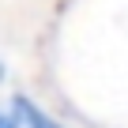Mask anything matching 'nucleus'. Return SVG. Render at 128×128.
<instances>
[{
  "label": "nucleus",
  "mask_w": 128,
  "mask_h": 128,
  "mask_svg": "<svg viewBox=\"0 0 128 128\" xmlns=\"http://www.w3.org/2000/svg\"><path fill=\"white\" fill-rule=\"evenodd\" d=\"M12 109H15V117H19V124L23 128H64L53 113H45L34 98H26V94H19L15 102H12Z\"/></svg>",
  "instance_id": "f257e3e1"
},
{
  "label": "nucleus",
  "mask_w": 128,
  "mask_h": 128,
  "mask_svg": "<svg viewBox=\"0 0 128 128\" xmlns=\"http://www.w3.org/2000/svg\"><path fill=\"white\" fill-rule=\"evenodd\" d=\"M0 128H23L19 117H15V109H4V106H0Z\"/></svg>",
  "instance_id": "f03ea898"
},
{
  "label": "nucleus",
  "mask_w": 128,
  "mask_h": 128,
  "mask_svg": "<svg viewBox=\"0 0 128 128\" xmlns=\"http://www.w3.org/2000/svg\"><path fill=\"white\" fill-rule=\"evenodd\" d=\"M4 76H8V72H4V60H0V83H4Z\"/></svg>",
  "instance_id": "7ed1b4c3"
}]
</instances>
